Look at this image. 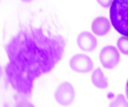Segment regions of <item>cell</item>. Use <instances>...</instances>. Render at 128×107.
Segmentation results:
<instances>
[{
  "label": "cell",
  "instance_id": "cell-1",
  "mask_svg": "<svg viewBox=\"0 0 128 107\" xmlns=\"http://www.w3.org/2000/svg\"><path fill=\"white\" fill-rule=\"evenodd\" d=\"M66 42L62 35L46 34L42 28L19 30L6 45L9 63L6 81L20 101L29 100L35 79L50 73L60 62Z\"/></svg>",
  "mask_w": 128,
  "mask_h": 107
},
{
  "label": "cell",
  "instance_id": "cell-2",
  "mask_svg": "<svg viewBox=\"0 0 128 107\" xmlns=\"http://www.w3.org/2000/svg\"><path fill=\"white\" fill-rule=\"evenodd\" d=\"M110 19L118 33L128 37V0H113L110 7Z\"/></svg>",
  "mask_w": 128,
  "mask_h": 107
},
{
  "label": "cell",
  "instance_id": "cell-3",
  "mask_svg": "<svg viewBox=\"0 0 128 107\" xmlns=\"http://www.w3.org/2000/svg\"><path fill=\"white\" fill-rule=\"evenodd\" d=\"M93 61L92 59L83 54H77L73 56L70 60V68L76 73L86 74L93 70Z\"/></svg>",
  "mask_w": 128,
  "mask_h": 107
},
{
  "label": "cell",
  "instance_id": "cell-4",
  "mask_svg": "<svg viewBox=\"0 0 128 107\" xmlns=\"http://www.w3.org/2000/svg\"><path fill=\"white\" fill-rule=\"evenodd\" d=\"M54 98L60 105L68 106L75 100V89L70 82H62L54 92Z\"/></svg>",
  "mask_w": 128,
  "mask_h": 107
},
{
  "label": "cell",
  "instance_id": "cell-5",
  "mask_svg": "<svg viewBox=\"0 0 128 107\" xmlns=\"http://www.w3.org/2000/svg\"><path fill=\"white\" fill-rule=\"evenodd\" d=\"M99 61L106 69H113L120 62V54L114 46H105L99 53Z\"/></svg>",
  "mask_w": 128,
  "mask_h": 107
},
{
  "label": "cell",
  "instance_id": "cell-6",
  "mask_svg": "<svg viewBox=\"0 0 128 107\" xmlns=\"http://www.w3.org/2000/svg\"><path fill=\"white\" fill-rule=\"evenodd\" d=\"M77 44L81 50L93 51L97 47V40L89 31H82L77 37Z\"/></svg>",
  "mask_w": 128,
  "mask_h": 107
},
{
  "label": "cell",
  "instance_id": "cell-7",
  "mask_svg": "<svg viewBox=\"0 0 128 107\" xmlns=\"http://www.w3.org/2000/svg\"><path fill=\"white\" fill-rule=\"evenodd\" d=\"M92 30L97 35H106L110 31V23L106 17H97L92 24Z\"/></svg>",
  "mask_w": 128,
  "mask_h": 107
},
{
  "label": "cell",
  "instance_id": "cell-8",
  "mask_svg": "<svg viewBox=\"0 0 128 107\" xmlns=\"http://www.w3.org/2000/svg\"><path fill=\"white\" fill-rule=\"evenodd\" d=\"M91 80L93 82V85L98 89H107L108 88V79L106 78L105 74L102 73L100 68H97L94 70V72L92 73Z\"/></svg>",
  "mask_w": 128,
  "mask_h": 107
},
{
  "label": "cell",
  "instance_id": "cell-9",
  "mask_svg": "<svg viewBox=\"0 0 128 107\" xmlns=\"http://www.w3.org/2000/svg\"><path fill=\"white\" fill-rule=\"evenodd\" d=\"M118 48L121 53H123L124 55H127L128 56V37L127 35H123L122 38L118 39Z\"/></svg>",
  "mask_w": 128,
  "mask_h": 107
},
{
  "label": "cell",
  "instance_id": "cell-10",
  "mask_svg": "<svg viewBox=\"0 0 128 107\" xmlns=\"http://www.w3.org/2000/svg\"><path fill=\"white\" fill-rule=\"evenodd\" d=\"M110 106H128V102L124 98V96L122 95V94H118V97L115 98V100L113 101V102H111V104H110Z\"/></svg>",
  "mask_w": 128,
  "mask_h": 107
},
{
  "label": "cell",
  "instance_id": "cell-11",
  "mask_svg": "<svg viewBox=\"0 0 128 107\" xmlns=\"http://www.w3.org/2000/svg\"><path fill=\"white\" fill-rule=\"evenodd\" d=\"M96 1H97L98 5H100L102 8H109V7H111L113 0H96Z\"/></svg>",
  "mask_w": 128,
  "mask_h": 107
},
{
  "label": "cell",
  "instance_id": "cell-12",
  "mask_svg": "<svg viewBox=\"0 0 128 107\" xmlns=\"http://www.w3.org/2000/svg\"><path fill=\"white\" fill-rule=\"evenodd\" d=\"M125 90H126V97H127V100H128V80L126 82V88H125Z\"/></svg>",
  "mask_w": 128,
  "mask_h": 107
},
{
  "label": "cell",
  "instance_id": "cell-13",
  "mask_svg": "<svg viewBox=\"0 0 128 107\" xmlns=\"http://www.w3.org/2000/svg\"><path fill=\"white\" fill-rule=\"evenodd\" d=\"M22 1H24V2H31V1H33V0H22Z\"/></svg>",
  "mask_w": 128,
  "mask_h": 107
}]
</instances>
